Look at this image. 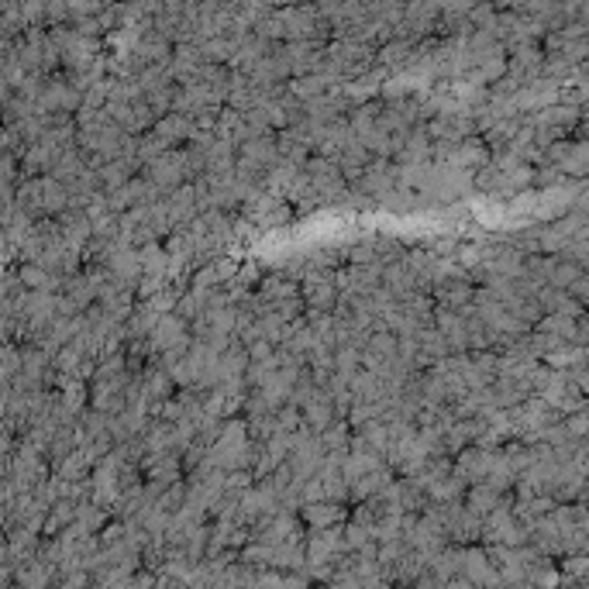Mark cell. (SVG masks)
I'll return each mask as SVG.
<instances>
[{
	"label": "cell",
	"mask_w": 589,
	"mask_h": 589,
	"mask_svg": "<svg viewBox=\"0 0 589 589\" xmlns=\"http://www.w3.org/2000/svg\"><path fill=\"white\" fill-rule=\"evenodd\" d=\"M145 180L159 186L162 193H169V190H176L180 183L193 180V169H190V162H186V152L169 149V152L155 155L152 162H145Z\"/></svg>",
	"instance_id": "2"
},
{
	"label": "cell",
	"mask_w": 589,
	"mask_h": 589,
	"mask_svg": "<svg viewBox=\"0 0 589 589\" xmlns=\"http://www.w3.org/2000/svg\"><path fill=\"white\" fill-rule=\"evenodd\" d=\"M510 496L490 510V514L483 517V531H479V538L486 541V545H527V527L517 521L514 507H510Z\"/></svg>",
	"instance_id": "1"
},
{
	"label": "cell",
	"mask_w": 589,
	"mask_h": 589,
	"mask_svg": "<svg viewBox=\"0 0 589 589\" xmlns=\"http://www.w3.org/2000/svg\"><path fill=\"white\" fill-rule=\"evenodd\" d=\"M500 496H503L500 490H493V486L486 483V479H479V483H469V486H465V496H462V500H465V507H469L476 517H486V514H490V510L496 507V503H500Z\"/></svg>",
	"instance_id": "13"
},
{
	"label": "cell",
	"mask_w": 589,
	"mask_h": 589,
	"mask_svg": "<svg viewBox=\"0 0 589 589\" xmlns=\"http://www.w3.org/2000/svg\"><path fill=\"white\" fill-rule=\"evenodd\" d=\"M490 459H493V448L465 445L462 452H455L452 472L459 479H465V483H479V479L486 476V469H490Z\"/></svg>",
	"instance_id": "9"
},
{
	"label": "cell",
	"mask_w": 589,
	"mask_h": 589,
	"mask_svg": "<svg viewBox=\"0 0 589 589\" xmlns=\"http://www.w3.org/2000/svg\"><path fill=\"white\" fill-rule=\"evenodd\" d=\"M245 217L252 224H259V228H279V224L290 221V204L262 186L252 197H245Z\"/></svg>",
	"instance_id": "4"
},
{
	"label": "cell",
	"mask_w": 589,
	"mask_h": 589,
	"mask_svg": "<svg viewBox=\"0 0 589 589\" xmlns=\"http://www.w3.org/2000/svg\"><path fill=\"white\" fill-rule=\"evenodd\" d=\"M431 300L434 307H448V310H462L472 304V293H476V286H472V279L459 273V276H445L438 279V283L431 286Z\"/></svg>",
	"instance_id": "8"
},
{
	"label": "cell",
	"mask_w": 589,
	"mask_h": 589,
	"mask_svg": "<svg viewBox=\"0 0 589 589\" xmlns=\"http://www.w3.org/2000/svg\"><path fill=\"white\" fill-rule=\"evenodd\" d=\"M462 576L465 583H500V576H496V565L490 562V555H486V548H476V545H462Z\"/></svg>",
	"instance_id": "10"
},
{
	"label": "cell",
	"mask_w": 589,
	"mask_h": 589,
	"mask_svg": "<svg viewBox=\"0 0 589 589\" xmlns=\"http://www.w3.org/2000/svg\"><path fill=\"white\" fill-rule=\"evenodd\" d=\"M476 131V124H472L465 114H441V118H434L428 124V135L434 142H459V138L472 135Z\"/></svg>",
	"instance_id": "12"
},
{
	"label": "cell",
	"mask_w": 589,
	"mask_h": 589,
	"mask_svg": "<svg viewBox=\"0 0 589 589\" xmlns=\"http://www.w3.org/2000/svg\"><path fill=\"white\" fill-rule=\"evenodd\" d=\"M307 552V565H335V558L341 552H348L345 545V531H341V524L335 527H314L304 545Z\"/></svg>",
	"instance_id": "7"
},
{
	"label": "cell",
	"mask_w": 589,
	"mask_h": 589,
	"mask_svg": "<svg viewBox=\"0 0 589 589\" xmlns=\"http://www.w3.org/2000/svg\"><path fill=\"white\" fill-rule=\"evenodd\" d=\"M345 500H310L300 507V521H304L310 531L314 527H335L345 521Z\"/></svg>",
	"instance_id": "11"
},
{
	"label": "cell",
	"mask_w": 589,
	"mask_h": 589,
	"mask_svg": "<svg viewBox=\"0 0 589 589\" xmlns=\"http://www.w3.org/2000/svg\"><path fill=\"white\" fill-rule=\"evenodd\" d=\"M235 269L238 266L231 259H207V266L193 276V283L197 286H224L231 276H235Z\"/></svg>",
	"instance_id": "15"
},
{
	"label": "cell",
	"mask_w": 589,
	"mask_h": 589,
	"mask_svg": "<svg viewBox=\"0 0 589 589\" xmlns=\"http://www.w3.org/2000/svg\"><path fill=\"white\" fill-rule=\"evenodd\" d=\"M300 297H304L307 310H335V304H338L335 269H310V273H304Z\"/></svg>",
	"instance_id": "6"
},
{
	"label": "cell",
	"mask_w": 589,
	"mask_h": 589,
	"mask_svg": "<svg viewBox=\"0 0 589 589\" xmlns=\"http://www.w3.org/2000/svg\"><path fill=\"white\" fill-rule=\"evenodd\" d=\"M190 324L183 321L180 314H159V321L152 324L149 331V345H152V355H166V352H183L186 345H190Z\"/></svg>",
	"instance_id": "3"
},
{
	"label": "cell",
	"mask_w": 589,
	"mask_h": 589,
	"mask_svg": "<svg viewBox=\"0 0 589 589\" xmlns=\"http://www.w3.org/2000/svg\"><path fill=\"white\" fill-rule=\"evenodd\" d=\"M155 135H159L162 142H169L176 149L180 142H186V138L197 135V124H190V118H186V114H173V118H162L159 124H155Z\"/></svg>",
	"instance_id": "14"
},
{
	"label": "cell",
	"mask_w": 589,
	"mask_h": 589,
	"mask_svg": "<svg viewBox=\"0 0 589 589\" xmlns=\"http://www.w3.org/2000/svg\"><path fill=\"white\" fill-rule=\"evenodd\" d=\"M397 162L393 159H372L366 169L359 173V180H355V193H362L366 200H383L386 193L397 186Z\"/></svg>",
	"instance_id": "5"
}]
</instances>
